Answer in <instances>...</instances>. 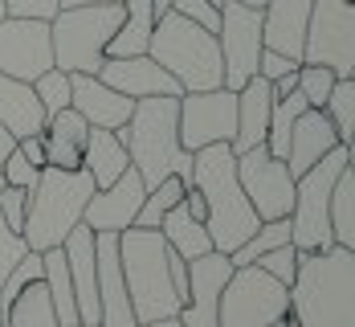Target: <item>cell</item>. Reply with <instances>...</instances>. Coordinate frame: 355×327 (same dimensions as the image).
Instances as JSON below:
<instances>
[{"mask_svg":"<svg viewBox=\"0 0 355 327\" xmlns=\"http://www.w3.org/2000/svg\"><path fill=\"white\" fill-rule=\"evenodd\" d=\"M290 319L298 327H355V250L331 246L298 254Z\"/></svg>","mask_w":355,"mask_h":327,"instance_id":"1","label":"cell"},{"mask_svg":"<svg viewBox=\"0 0 355 327\" xmlns=\"http://www.w3.org/2000/svg\"><path fill=\"white\" fill-rule=\"evenodd\" d=\"M192 188L205 196V229L216 254H233L257 229V213L249 209L237 184V156L229 144H209L192 151Z\"/></svg>","mask_w":355,"mask_h":327,"instance_id":"2","label":"cell"},{"mask_svg":"<svg viewBox=\"0 0 355 327\" xmlns=\"http://www.w3.org/2000/svg\"><path fill=\"white\" fill-rule=\"evenodd\" d=\"M114 135L123 140L131 168L147 188H155L164 176L192 184V151L180 147V99H139Z\"/></svg>","mask_w":355,"mask_h":327,"instance_id":"3","label":"cell"},{"mask_svg":"<svg viewBox=\"0 0 355 327\" xmlns=\"http://www.w3.org/2000/svg\"><path fill=\"white\" fill-rule=\"evenodd\" d=\"M119 266H123V283H127L135 327L176 319L180 299L172 291L168 242L159 237V229H123L119 233Z\"/></svg>","mask_w":355,"mask_h":327,"instance_id":"4","label":"cell"},{"mask_svg":"<svg viewBox=\"0 0 355 327\" xmlns=\"http://www.w3.org/2000/svg\"><path fill=\"white\" fill-rule=\"evenodd\" d=\"M94 196V181L86 172H62V168H41L37 184L29 188V205H25V246L33 254L58 250L70 229L82 225V209Z\"/></svg>","mask_w":355,"mask_h":327,"instance_id":"5","label":"cell"},{"mask_svg":"<svg viewBox=\"0 0 355 327\" xmlns=\"http://www.w3.org/2000/svg\"><path fill=\"white\" fill-rule=\"evenodd\" d=\"M147 58L172 74L184 94H192V90H216L220 78H225L216 33L184 21L172 8L164 17H155V29H151V41H147Z\"/></svg>","mask_w":355,"mask_h":327,"instance_id":"6","label":"cell"},{"mask_svg":"<svg viewBox=\"0 0 355 327\" xmlns=\"http://www.w3.org/2000/svg\"><path fill=\"white\" fill-rule=\"evenodd\" d=\"M123 21V4H78L58 8L49 21L53 66L62 74H98L107 62V45Z\"/></svg>","mask_w":355,"mask_h":327,"instance_id":"7","label":"cell"},{"mask_svg":"<svg viewBox=\"0 0 355 327\" xmlns=\"http://www.w3.org/2000/svg\"><path fill=\"white\" fill-rule=\"evenodd\" d=\"M352 164V147H335L327 151L315 168H306L294 181V205H290V246L298 254H315V250H331V188L339 181V172Z\"/></svg>","mask_w":355,"mask_h":327,"instance_id":"8","label":"cell"},{"mask_svg":"<svg viewBox=\"0 0 355 327\" xmlns=\"http://www.w3.org/2000/svg\"><path fill=\"white\" fill-rule=\"evenodd\" d=\"M290 315V291L261 266H233L220 303L216 327H274Z\"/></svg>","mask_w":355,"mask_h":327,"instance_id":"9","label":"cell"},{"mask_svg":"<svg viewBox=\"0 0 355 327\" xmlns=\"http://www.w3.org/2000/svg\"><path fill=\"white\" fill-rule=\"evenodd\" d=\"M302 62L327 66L335 78L355 74V4L352 0H315L306 37H302Z\"/></svg>","mask_w":355,"mask_h":327,"instance_id":"10","label":"cell"},{"mask_svg":"<svg viewBox=\"0 0 355 327\" xmlns=\"http://www.w3.org/2000/svg\"><path fill=\"white\" fill-rule=\"evenodd\" d=\"M237 184L245 192L249 209L257 213V221L290 217L294 205V176L286 168V160H274L266 144L237 151Z\"/></svg>","mask_w":355,"mask_h":327,"instance_id":"11","label":"cell"},{"mask_svg":"<svg viewBox=\"0 0 355 327\" xmlns=\"http://www.w3.org/2000/svg\"><path fill=\"white\" fill-rule=\"evenodd\" d=\"M216 45H220V86L225 90H241L249 78H257V58H261V12L257 8H241L233 0L220 4V29H216Z\"/></svg>","mask_w":355,"mask_h":327,"instance_id":"12","label":"cell"},{"mask_svg":"<svg viewBox=\"0 0 355 327\" xmlns=\"http://www.w3.org/2000/svg\"><path fill=\"white\" fill-rule=\"evenodd\" d=\"M237 135V90H192L180 94V147L200 151L209 144H233Z\"/></svg>","mask_w":355,"mask_h":327,"instance_id":"13","label":"cell"},{"mask_svg":"<svg viewBox=\"0 0 355 327\" xmlns=\"http://www.w3.org/2000/svg\"><path fill=\"white\" fill-rule=\"evenodd\" d=\"M45 70H53L49 21L4 17L0 21V74H8L17 82H37Z\"/></svg>","mask_w":355,"mask_h":327,"instance_id":"14","label":"cell"},{"mask_svg":"<svg viewBox=\"0 0 355 327\" xmlns=\"http://www.w3.org/2000/svg\"><path fill=\"white\" fill-rule=\"evenodd\" d=\"M143 196H147L143 176L135 172V168H127L114 184L94 188V196H90L86 209H82V225H86L90 233H123V229L135 225Z\"/></svg>","mask_w":355,"mask_h":327,"instance_id":"15","label":"cell"},{"mask_svg":"<svg viewBox=\"0 0 355 327\" xmlns=\"http://www.w3.org/2000/svg\"><path fill=\"white\" fill-rule=\"evenodd\" d=\"M233 274V262L225 254H205L188 262V299L180 307V327H216V303Z\"/></svg>","mask_w":355,"mask_h":327,"instance_id":"16","label":"cell"},{"mask_svg":"<svg viewBox=\"0 0 355 327\" xmlns=\"http://www.w3.org/2000/svg\"><path fill=\"white\" fill-rule=\"evenodd\" d=\"M98 82H107L110 90H119L123 99L139 103V99H180V82L164 66H155L147 53L139 58H107L98 66Z\"/></svg>","mask_w":355,"mask_h":327,"instance_id":"17","label":"cell"},{"mask_svg":"<svg viewBox=\"0 0 355 327\" xmlns=\"http://www.w3.org/2000/svg\"><path fill=\"white\" fill-rule=\"evenodd\" d=\"M94 270H98V324L135 327L123 266H119V233H94Z\"/></svg>","mask_w":355,"mask_h":327,"instance_id":"18","label":"cell"},{"mask_svg":"<svg viewBox=\"0 0 355 327\" xmlns=\"http://www.w3.org/2000/svg\"><path fill=\"white\" fill-rule=\"evenodd\" d=\"M70 107L90 123V127H103V131H119L135 103L123 99L119 90H110L107 82H98V74H70Z\"/></svg>","mask_w":355,"mask_h":327,"instance_id":"19","label":"cell"},{"mask_svg":"<svg viewBox=\"0 0 355 327\" xmlns=\"http://www.w3.org/2000/svg\"><path fill=\"white\" fill-rule=\"evenodd\" d=\"M315 0H270L261 8V45L286 53L290 62H302V37L311 21Z\"/></svg>","mask_w":355,"mask_h":327,"instance_id":"20","label":"cell"},{"mask_svg":"<svg viewBox=\"0 0 355 327\" xmlns=\"http://www.w3.org/2000/svg\"><path fill=\"white\" fill-rule=\"evenodd\" d=\"M339 144V135H335V123L327 119V110H315L306 107L298 119H294V131H290V147H286V168H290V176L298 181L306 168H315L327 151H335Z\"/></svg>","mask_w":355,"mask_h":327,"instance_id":"21","label":"cell"},{"mask_svg":"<svg viewBox=\"0 0 355 327\" xmlns=\"http://www.w3.org/2000/svg\"><path fill=\"white\" fill-rule=\"evenodd\" d=\"M86 135H90V123L78 115L73 107L58 110L45 119V168H62V172H82V151H86Z\"/></svg>","mask_w":355,"mask_h":327,"instance_id":"22","label":"cell"},{"mask_svg":"<svg viewBox=\"0 0 355 327\" xmlns=\"http://www.w3.org/2000/svg\"><path fill=\"white\" fill-rule=\"evenodd\" d=\"M0 127L12 140H29L45 131V110L33 94V82H17L8 74H0Z\"/></svg>","mask_w":355,"mask_h":327,"instance_id":"23","label":"cell"},{"mask_svg":"<svg viewBox=\"0 0 355 327\" xmlns=\"http://www.w3.org/2000/svg\"><path fill=\"white\" fill-rule=\"evenodd\" d=\"M270 110H274V90L266 78H249L237 90V135H233V156L249 147L266 144V127H270Z\"/></svg>","mask_w":355,"mask_h":327,"instance_id":"24","label":"cell"},{"mask_svg":"<svg viewBox=\"0 0 355 327\" xmlns=\"http://www.w3.org/2000/svg\"><path fill=\"white\" fill-rule=\"evenodd\" d=\"M127 168H131V156H127L123 140H119L114 131L90 127V135H86V151H82V172L94 181V188L114 184Z\"/></svg>","mask_w":355,"mask_h":327,"instance_id":"25","label":"cell"},{"mask_svg":"<svg viewBox=\"0 0 355 327\" xmlns=\"http://www.w3.org/2000/svg\"><path fill=\"white\" fill-rule=\"evenodd\" d=\"M155 29V8L151 0H123V21L110 37L107 58H139L147 53V41Z\"/></svg>","mask_w":355,"mask_h":327,"instance_id":"26","label":"cell"},{"mask_svg":"<svg viewBox=\"0 0 355 327\" xmlns=\"http://www.w3.org/2000/svg\"><path fill=\"white\" fill-rule=\"evenodd\" d=\"M159 237H164L168 250H176L184 262H196V258L213 254V242H209L205 221H196L184 205H176L172 213H164V221H159Z\"/></svg>","mask_w":355,"mask_h":327,"instance_id":"27","label":"cell"},{"mask_svg":"<svg viewBox=\"0 0 355 327\" xmlns=\"http://www.w3.org/2000/svg\"><path fill=\"white\" fill-rule=\"evenodd\" d=\"M41 283H45V291H49V303H53V315H58V324H62V327H78V303H73L70 266H66L62 246L41 254Z\"/></svg>","mask_w":355,"mask_h":327,"instance_id":"28","label":"cell"},{"mask_svg":"<svg viewBox=\"0 0 355 327\" xmlns=\"http://www.w3.org/2000/svg\"><path fill=\"white\" fill-rule=\"evenodd\" d=\"M327 217H331V237H335V246L355 250V168L352 164L339 172V181L331 188V209H327Z\"/></svg>","mask_w":355,"mask_h":327,"instance_id":"29","label":"cell"},{"mask_svg":"<svg viewBox=\"0 0 355 327\" xmlns=\"http://www.w3.org/2000/svg\"><path fill=\"white\" fill-rule=\"evenodd\" d=\"M0 315H4L8 327H62L58 315H53V303H49V291H45L41 278L29 283L25 291L8 303V311H0Z\"/></svg>","mask_w":355,"mask_h":327,"instance_id":"30","label":"cell"},{"mask_svg":"<svg viewBox=\"0 0 355 327\" xmlns=\"http://www.w3.org/2000/svg\"><path fill=\"white\" fill-rule=\"evenodd\" d=\"M290 246V217H274V221H257V229L249 233L245 242L229 254L233 266H249V262H257L261 254H270V250H282Z\"/></svg>","mask_w":355,"mask_h":327,"instance_id":"31","label":"cell"},{"mask_svg":"<svg viewBox=\"0 0 355 327\" xmlns=\"http://www.w3.org/2000/svg\"><path fill=\"white\" fill-rule=\"evenodd\" d=\"M184 192H188V181H180V176H164L155 188H147V196H143V205H139V217H135L131 229H159L164 213L176 209L180 201H184Z\"/></svg>","mask_w":355,"mask_h":327,"instance_id":"32","label":"cell"},{"mask_svg":"<svg viewBox=\"0 0 355 327\" xmlns=\"http://www.w3.org/2000/svg\"><path fill=\"white\" fill-rule=\"evenodd\" d=\"M322 110H327V119L335 123L339 144L352 147V140H355V78H335V86H331Z\"/></svg>","mask_w":355,"mask_h":327,"instance_id":"33","label":"cell"},{"mask_svg":"<svg viewBox=\"0 0 355 327\" xmlns=\"http://www.w3.org/2000/svg\"><path fill=\"white\" fill-rule=\"evenodd\" d=\"M33 94H37V103H41V110H45V119L58 115V110H66L70 107V74H62L58 66L45 70L33 82Z\"/></svg>","mask_w":355,"mask_h":327,"instance_id":"34","label":"cell"},{"mask_svg":"<svg viewBox=\"0 0 355 327\" xmlns=\"http://www.w3.org/2000/svg\"><path fill=\"white\" fill-rule=\"evenodd\" d=\"M37 278H41V254L29 250V254H25L12 270H8V274H4V283H0V311H8V303L25 291L29 283H37Z\"/></svg>","mask_w":355,"mask_h":327,"instance_id":"35","label":"cell"},{"mask_svg":"<svg viewBox=\"0 0 355 327\" xmlns=\"http://www.w3.org/2000/svg\"><path fill=\"white\" fill-rule=\"evenodd\" d=\"M331 86H335V74L327 70V66H298V94L306 99V107L322 110L327 103V94H331Z\"/></svg>","mask_w":355,"mask_h":327,"instance_id":"36","label":"cell"},{"mask_svg":"<svg viewBox=\"0 0 355 327\" xmlns=\"http://www.w3.org/2000/svg\"><path fill=\"white\" fill-rule=\"evenodd\" d=\"M249 266H261L270 278H278L286 291H290V283H294V274H298V250H294V246H282V250L261 254L257 262H249Z\"/></svg>","mask_w":355,"mask_h":327,"instance_id":"37","label":"cell"},{"mask_svg":"<svg viewBox=\"0 0 355 327\" xmlns=\"http://www.w3.org/2000/svg\"><path fill=\"white\" fill-rule=\"evenodd\" d=\"M172 12H180L184 21H192V25H200L209 33L220 29V8L213 0H172Z\"/></svg>","mask_w":355,"mask_h":327,"instance_id":"38","label":"cell"},{"mask_svg":"<svg viewBox=\"0 0 355 327\" xmlns=\"http://www.w3.org/2000/svg\"><path fill=\"white\" fill-rule=\"evenodd\" d=\"M25 205H29V192H25V188H12V184L0 188V217H4V225H8L12 233L25 229Z\"/></svg>","mask_w":355,"mask_h":327,"instance_id":"39","label":"cell"},{"mask_svg":"<svg viewBox=\"0 0 355 327\" xmlns=\"http://www.w3.org/2000/svg\"><path fill=\"white\" fill-rule=\"evenodd\" d=\"M25 254H29L25 237H21V233H12V229L4 225V217H0V283H4V274H8V270H12Z\"/></svg>","mask_w":355,"mask_h":327,"instance_id":"40","label":"cell"},{"mask_svg":"<svg viewBox=\"0 0 355 327\" xmlns=\"http://www.w3.org/2000/svg\"><path fill=\"white\" fill-rule=\"evenodd\" d=\"M37 176H41V172H37L33 164L12 147V151H8V160H4V184H12V188H25V192H29V188L37 184Z\"/></svg>","mask_w":355,"mask_h":327,"instance_id":"41","label":"cell"},{"mask_svg":"<svg viewBox=\"0 0 355 327\" xmlns=\"http://www.w3.org/2000/svg\"><path fill=\"white\" fill-rule=\"evenodd\" d=\"M58 0H4V17H29V21H53Z\"/></svg>","mask_w":355,"mask_h":327,"instance_id":"42","label":"cell"},{"mask_svg":"<svg viewBox=\"0 0 355 327\" xmlns=\"http://www.w3.org/2000/svg\"><path fill=\"white\" fill-rule=\"evenodd\" d=\"M302 66V62H290L286 53H274V49H261V58H257V78H266V82H278L282 74H294Z\"/></svg>","mask_w":355,"mask_h":327,"instance_id":"43","label":"cell"},{"mask_svg":"<svg viewBox=\"0 0 355 327\" xmlns=\"http://www.w3.org/2000/svg\"><path fill=\"white\" fill-rule=\"evenodd\" d=\"M17 151H21V156H25V160L33 164L37 172H41V168L49 164V160H45V140H41V135H29V140H17Z\"/></svg>","mask_w":355,"mask_h":327,"instance_id":"44","label":"cell"},{"mask_svg":"<svg viewBox=\"0 0 355 327\" xmlns=\"http://www.w3.org/2000/svg\"><path fill=\"white\" fill-rule=\"evenodd\" d=\"M12 147H17V140L0 127V188H4V160H8V151H12Z\"/></svg>","mask_w":355,"mask_h":327,"instance_id":"45","label":"cell"},{"mask_svg":"<svg viewBox=\"0 0 355 327\" xmlns=\"http://www.w3.org/2000/svg\"><path fill=\"white\" fill-rule=\"evenodd\" d=\"M78 4H123V0H58V8H78Z\"/></svg>","mask_w":355,"mask_h":327,"instance_id":"46","label":"cell"},{"mask_svg":"<svg viewBox=\"0 0 355 327\" xmlns=\"http://www.w3.org/2000/svg\"><path fill=\"white\" fill-rule=\"evenodd\" d=\"M233 4H241V8H257V12H261V8H266L270 0H233Z\"/></svg>","mask_w":355,"mask_h":327,"instance_id":"47","label":"cell"},{"mask_svg":"<svg viewBox=\"0 0 355 327\" xmlns=\"http://www.w3.org/2000/svg\"><path fill=\"white\" fill-rule=\"evenodd\" d=\"M151 8H155V17H164V12L172 8V0H151Z\"/></svg>","mask_w":355,"mask_h":327,"instance_id":"48","label":"cell"},{"mask_svg":"<svg viewBox=\"0 0 355 327\" xmlns=\"http://www.w3.org/2000/svg\"><path fill=\"white\" fill-rule=\"evenodd\" d=\"M143 327H180V319H159V324H143Z\"/></svg>","mask_w":355,"mask_h":327,"instance_id":"49","label":"cell"},{"mask_svg":"<svg viewBox=\"0 0 355 327\" xmlns=\"http://www.w3.org/2000/svg\"><path fill=\"white\" fill-rule=\"evenodd\" d=\"M274 327H298V324H294V319H290V315H286L282 324H274Z\"/></svg>","mask_w":355,"mask_h":327,"instance_id":"50","label":"cell"},{"mask_svg":"<svg viewBox=\"0 0 355 327\" xmlns=\"http://www.w3.org/2000/svg\"><path fill=\"white\" fill-rule=\"evenodd\" d=\"M0 21H4V0H0Z\"/></svg>","mask_w":355,"mask_h":327,"instance_id":"51","label":"cell"},{"mask_svg":"<svg viewBox=\"0 0 355 327\" xmlns=\"http://www.w3.org/2000/svg\"><path fill=\"white\" fill-rule=\"evenodd\" d=\"M213 4H216V8H220V4H225V0H213Z\"/></svg>","mask_w":355,"mask_h":327,"instance_id":"52","label":"cell"},{"mask_svg":"<svg viewBox=\"0 0 355 327\" xmlns=\"http://www.w3.org/2000/svg\"><path fill=\"white\" fill-rule=\"evenodd\" d=\"M0 327H8V324H4V315H0Z\"/></svg>","mask_w":355,"mask_h":327,"instance_id":"53","label":"cell"}]
</instances>
